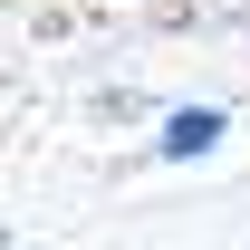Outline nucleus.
<instances>
[{"mask_svg":"<svg viewBox=\"0 0 250 250\" xmlns=\"http://www.w3.org/2000/svg\"><path fill=\"white\" fill-rule=\"evenodd\" d=\"M221 135H231L221 106H173L164 135H154V154H164V164H202V154H221Z\"/></svg>","mask_w":250,"mask_h":250,"instance_id":"f257e3e1","label":"nucleus"}]
</instances>
